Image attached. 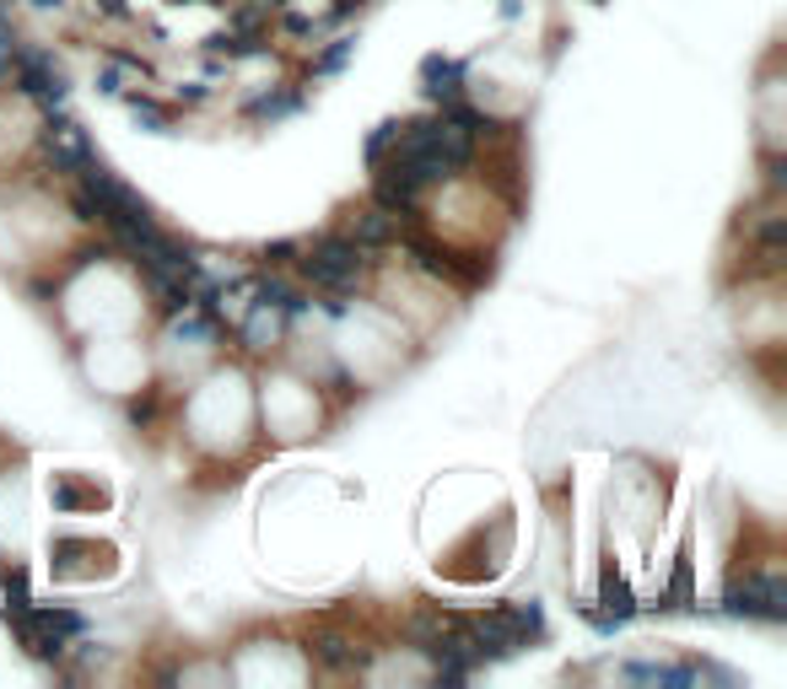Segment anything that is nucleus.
I'll list each match as a JSON object with an SVG mask.
<instances>
[{"instance_id":"1","label":"nucleus","mask_w":787,"mask_h":689,"mask_svg":"<svg viewBox=\"0 0 787 689\" xmlns=\"http://www.w3.org/2000/svg\"><path fill=\"white\" fill-rule=\"evenodd\" d=\"M303 259V280L318 285V291H351L361 270H367V259H361V248L351 243V232H318L308 248H297Z\"/></svg>"},{"instance_id":"2","label":"nucleus","mask_w":787,"mask_h":689,"mask_svg":"<svg viewBox=\"0 0 787 689\" xmlns=\"http://www.w3.org/2000/svg\"><path fill=\"white\" fill-rule=\"evenodd\" d=\"M723 614L728 620H761V625H783L787 620V582L783 576H745V582H728L723 592Z\"/></svg>"},{"instance_id":"3","label":"nucleus","mask_w":787,"mask_h":689,"mask_svg":"<svg viewBox=\"0 0 787 689\" xmlns=\"http://www.w3.org/2000/svg\"><path fill=\"white\" fill-rule=\"evenodd\" d=\"M11 71H16V87H22L33 103H65V92H71L65 71H60L54 54H43V49H16V54H11Z\"/></svg>"},{"instance_id":"4","label":"nucleus","mask_w":787,"mask_h":689,"mask_svg":"<svg viewBox=\"0 0 787 689\" xmlns=\"http://www.w3.org/2000/svg\"><path fill=\"white\" fill-rule=\"evenodd\" d=\"M372 167H378V173H372V205H383L389 216L416 221V216H421V183H416V178H410L394 156H389V162L378 156Z\"/></svg>"},{"instance_id":"5","label":"nucleus","mask_w":787,"mask_h":689,"mask_svg":"<svg viewBox=\"0 0 787 689\" xmlns=\"http://www.w3.org/2000/svg\"><path fill=\"white\" fill-rule=\"evenodd\" d=\"M465 87H470V60H448V54H427L421 60V92L437 109L454 103V98H465Z\"/></svg>"},{"instance_id":"6","label":"nucleus","mask_w":787,"mask_h":689,"mask_svg":"<svg viewBox=\"0 0 787 689\" xmlns=\"http://www.w3.org/2000/svg\"><path fill=\"white\" fill-rule=\"evenodd\" d=\"M303 109H308V98H303V87H292V81H281V87H270V92H254V98L243 103V114H249V119H259V125L297 119Z\"/></svg>"},{"instance_id":"7","label":"nucleus","mask_w":787,"mask_h":689,"mask_svg":"<svg viewBox=\"0 0 787 689\" xmlns=\"http://www.w3.org/2000/svg\"><path fill=\"white\" fill-rule=\"evenodd\" d=\"M652 609H696V560H690V539H680L674 571H669V587L652 598Z\"/></svg>"},{"instance_id":"8","label":"nucleus","mask_w":787,"mask_h":689,"mask_svg":"<svg viewBox=\"0 0 787 689\" xmlns=\"http://www.w3.org/2000/svg\"><path fill=\"white\" fill-rule=\"evenodd\" d=\"M594 609L610 614V620H621V625L636 614V592H631V582L621 576L615 560H605V571H599V603H594Z\"/></svg>"},{"instance_id":"9","label":"nucleus","mask_w":787,"mask_h":689,"mask_svg":"<svg viewBox=\"0 0 787 689\" xmlns=\"http://www.w3.org/2000/svg\"><path fill=\"white\" fill-rule=\"evenodd\" d=\"M394 238H399V216H389L383 205H372V210H361L356 221H351V243L367 254V248H394Z\"/></svg>"},{"instance_id":"10","label":"nucleus","mask_w":787,"mask_h":689,"mask_svg":"<svg viewBox=\"0 0 787 689\" xmlns=\"http://www.w3.org/2000/svg\"><path fill=\"white\" fill-rule=\"evenodd\" d=\"M205 54H227V60H265V54H270V38H265V33H232V27H221V33H211V38H205Z\"/></svg>"},{"instance_id":"11","label":"nucleus","mask_w":787,"mask_h":689,"mask_svg":"<svg viewBox=\"0 0 787 689\" xmlns=\"http://www.w3.org/2000/svg\"><path fill=\"white\" fill-rule=\"evenodd\" d=\"M119 98H125V109L136 114L141 130H152V136H173V119H178V114H173L167 103H157L152 92H119Z\"/></svg>"},{"instance_id":"12","label":"nucleus","mask_w":787,"mask_h":689,"mask_svg":"<svg viewBox=\"0 0 787 689\" xmlns=\"http://www.w3.org/2000/svg\"><path fill=\"white\" fill-rule=\"evenodd\" d=\"M308 652H314L323 668H356L361 663V652H351V641L340 630H318L314 641H308Z\"/></svg>"},{"instance_id":"13","label":"nucleus","mask_w":787,"mask_h":689,"mask_svg":"<svg viewBox=\"0 0 787 689\" xmlns=\"http://www.w3.org/2000/svg\"><path fill=\"white\" fill-rule=\"evenodd\" d=\"M356 43H361L356 33H340V38H329V43H323V49L314 54V65H308V71H314V76H340V71L351 65Z\"/></svg>"},{"instance_id":"14","label":"nucleus","mask_w":787,"mask_h":689,"mask_svg":"<svg viewBox=\"0 0 787 689\" xmlns=\"http://www.w3.org/2000/svg\"><path fill=\"white\" fill-rule=\"evenodd\" d=\"M54 507H60V512H76V507H103V490H81V485H71V474H60V480H54Z\"/></svg>"},{"instance_id":"15","label":"nucleus","mask_w":787,"mask_h":689,"mask_svg":"<svg viewBox=\"0 0 787 689\" xmlns=\"http://www.w3.org/2000/svg\"><path fill=\"white\" fill-rule=\"evenodd\" d=\"M103 60H109V65H119V71H130V76H141V81H157V65H152L147 54H136V49H114V43H109V49H103Z\"/></svg>"},{"instance_id":"16","label":"nucleus","mask_w":787,"mask_h":689,"mask_svg":"<svg viewBox=\"0 0 787 689\" xmlns=\"http://www.w3.org/2000/svg\"><path fill=\"white\" fill-rule=\"evenodd\" d=\"M0 587H5V603H33V587H27V565L5 560V565H0Z\"/></svg>"},{"instance_id":"17","label":"nucleus","mask_w":787,"mask_h":689,"mask_svg":"<svg viewBox=\"0 0 787 689\" xmlns=\"http://www.w3.org/2000/svg\"><path fill=\"white\" fill-rule=\"evenodd\" d=\"M33 609H38V603H33ZM38 620H43L49 630H60L65 641H71V636H87V620H81L76 609H38Z\"/></svg>"},{"instance_id":"18","label":"nucleus","mask_w":787,"mask_h":689,"mask_svg":"<svg viewBox=\"0 0 787 689\" xmlns=\"http://www.w3.org/2000/svg\"><path fill=\"white\" fill-rule=\"evenodd\" d=\"M394 136H399V119H383V125H378L372 136L361 140V156H367V167H372V162H378V156H383V151L394 145Z\"/></svg>"},{"instance_id":"19","label":"nucleus","mask_w":787,"mask_h":689,"mask_svg":"<svg viewBox=\"0 0 787 689\" xmlns=\"http://www.w3.org/2000/svg\"><path fill=\"white\" fill-rule=\"evenodd\" d=\"M259 16H265V5H238V11L227 16V27H232V33H259Z\"/></svg>"},{"instance_id":"20","label":"nucleus","mask_w":787,"mask_h":689,"mask_svg":"<svg viewBox=\"0 0 787 689\" xmlns=\"http://www.w3.org/2000/svg\"><path fill=\"white\" fill-rule=\"evenodd\" d=\"M71 205H76V221H92V227H98V200H92L81 183L71 189Z\"/></svg>"},{"instance_id":"21","label":"nucleus","mask_w":787,"mask_h":689,"mask_svg":"<svg viewBox=\"0 0 787 689\" xmlns=\"http://www.w3.org/2000/svg\"><path fill=\"white\" fill-rule=\"evenodd\" d=\"M270 270H281V265H292L297 259V243H265V254H259Z\"/></svg>"},{"instance_id":"22","label":"nucleus","mask_w":787,"mask_h":689,"mask_svg":"<svg viewBox=\"0 0 787 689\" xmlns=\"http://www.w3.org/2000/svg\"><path fill=\"white\" fill-rule=\"evenodd\" d=\"M281 27H287L292 38H308V33H314V16H303V11H287V5H281Z\"/></svg>"},{"instance_id":"23","label":"nucleus","mask_w":787,"mask_h":689,"mask_svg":"<svg viewBox=\"0 0 787 689\" xmlns=\"http://www.w3.org/2000/svg\"><path fill=\"white\" fill-rule=\"evenodd\" d=\"M98 92H103V98H119V92H125V81H119V65H103V76H98Z\"/></svg>"},{"instance_id":"24","label":"nucleus","mask_w":787,"mask_h":689,"mask_svg":"<svg viewBox=\"0 0 787 689\" xmlns=\"http://www.w3.org/2000/svg\"><path fill=\"white\" fill-rule=\"evenodd\" d=\"M205 98H211V87H205V81H183V87H178V103H189V109H200Z\"/></svg>"},{"instance_id":"25","label":"nucleus","mask_w":787,"mask_h":689,"mask_svg":"<svg viewBox=\"0 0 787 689\" xmlns=\"http://www.w3.org/2000/svg\"><path fill=\"white\" fill-rule=\"evenodd\" d=\"M152 414H157V399L147 394V399H130V425H152Z\"/></svg>"},{"instance_id":"26","label":"nucleus","mask_w":787,"mask_h":689,"mask_svg":"<svg viewBox=\"0 0 787 689\" xmlns=\"http://www.w3.org/2000/svg\"><path fill=\"white\" fill-rule=\"evenodd\" d=\"M361 5H367V0H334V5L323 11V22H345V16H356Z\"/></svg>"},{"instance_id":"27","label":"nucleus","mask_w":787,"mask_h":689,"mask_svg":"<svg viewBox=\"0 0 787 689\" xmlns=\"http://www.w3.org/2000/svg\"><path fill=\"white\" fill-rule=\"evenodd\" d=\"M766 183H772V189H783V183H787V162H783V156H766Z\"/></svg>"},{"instance_id":"28","label":"nucleus","mask_w":787,"mask_h":689,"mask_svg":"<svg viewBox=\"0 0 787 689\" xmlns=\"http://www.w3.org/2000/svg\"><path fill=\"white\" fill-rule=\"evenodd\" d=\"M98 11L114 16V22H125V16H130V0H98Z\"/></svg>"},{"instance_id":"29","label":"nucleus","mask_w":787,"mask_h":689,"mask_svg":"<svg viewBox=\"0 0 787 689\" xmlns=\"http://www.w3.org/2000/svg\"><path fill=\"white\" fill-rule=\"evenodd\" d=\"M33 5H38V11H60L65 0H33Z\"/></svg>"},{"instance_id":"30","label":"nucleus","mask_w":787,"mask_h":689,"mask_svg":"<svg viewBox=\"0 0 787 689\" xmlns=\"http://www.w3.org/2000/svg\"><path fill=\"white\" fill-rule=\"evenodd\" d=\"M254 5H265V11H281V5H292V0H254Z\"/></svg>"},{"instance_id":"31","label":"nucleus","mask_w":787,"mask_h":689,"mask_svg":"<svg viewBox=\"0 0 787 689\" xmlns=\"http://www.w3.org/2000/svg\"><path fill=\"white\" fill-rule=\"evenodd\" d=\"M205 5H232V0H205Z\"/></svg>"}]
</instances>
